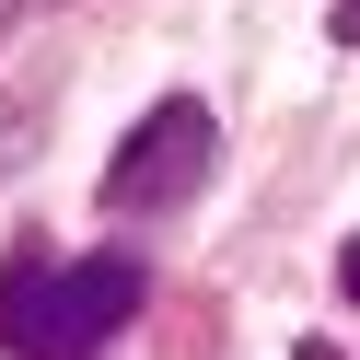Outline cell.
Returning <instances> with one entry per match:
<instances>
[{
    "label": "cell",
    "mask_w": 360,
    "mask_h": 360,
    "mask_svg": "<svg viewBox=\"0 0 360 360\" xmlns=\"http://www.w3.org/2000/svg\"><path fill=\"white\" fill-rule=\"evenodd\" d=\"M302 360H337V349H326V337H314V349H302Z\"/></svg>",
    "instance_id": "6"
},
{
    "label": "cell",
    "mask_w": 360,
    "mask_h": 360,
    "mask_svg": "<svg viewBox=\"0 0 360 360\" xmlns=\"http://www.w3.org/2000/svg\"><path fill=\"white\" fill-rule=\"evenodd\" d=\"M151 267L128 256V244H94V256L58 267L47 244H12L0 256V349L12 360H94L105 337L140 314Z\"/></svg>",
    "instance_id": "1"
},
{
    "label": "cell",
    "mask_w": 360,
    "mask_h": 360,
    "mask_svg": "<svg viewBox=\"0 0 360 360\" xmlns=\"http://www.w3.org/2000/svg\"><path fill=\"white\" fill-rule=\"evenodd\" d=\"M337 290H349V314H360V233L337 244Z\"/></svg>",
    "instance_id": "3"
},
{
    "label": "cell",
    "mask_w": 360,
    "mask_h": 360,
    "mask_svg": "<svg viewBox=\"0 0 360 360\" xmlns=\"http://www.w3.org/2000/svg\"><path fill=\"white\" fill-rule=\"evenodd\" d=\"M326 35H337V47H360V0H337V12H326Z\"/></svg>",
    "instance_id": "4"
},
{
    "label": "cell",
    "mask_w": 360,
    "mask_h": 360,
    "mask_svg": "<svg viewBox=\"0 0 360 360\" xmlns=\"http://www.w3.org/2000/svg\"><path fill=\"white\" fill-rule=\"evenodd\" d=\"M12 24H24V0H0V35H12Z\"/></svg>",
    "instance_id": "5"
},
{
    "label": "cell",
    "mask_w": 360,
    "mask_h": 360,
    "mask_svg": "<svg viewBox=\"0 0 360 360\" xmlns=\"http://www.w3.org/2000/svg\"><path fill=\"white\" fill-rule=\"evenodd\" d=\"M221 163V117L198 94H163L117 151H105V210H186Z\"/></svg>",
    "instance_id": "2"
}]
</instances>
